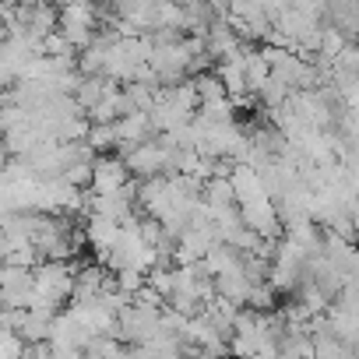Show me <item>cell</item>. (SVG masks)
I'll return each instance as SVG.
<instances>
[{
    "instance_id": "obj_1",
    "label": "cell",
    "mask_w": 359,
    "mask_h": 359,
    "mask_svg": "<svg viewBox=\"0 0 359 359\" xmlns=\"http://www.w3.org/2000/svg\"><path fill=\"white\" fill-rule=\"evenodd\" d=\"M74 271H78V264L43 261V264L32 271V299H29V310H32V313L57 317V310H60L64 303H71V296H74Z\"/></svg>"
},
{
    "instance_id": "obj_2",
    "label": "cell",
    "mask_w": 359,
    "mask_h": 359,
    "mask_svg": "<svg viewBox=\"0 0 359 359\" xmlns=\"http://www.w3.org/2000/svg\"><path fill=\"white\" fill-rule=\"evenodd\" d=\"M127 184H130V172H127L120 155H95L88 194H99V198L102 194H120V191H127Z\"/></svg>"
},
{
    "instance_id": "obj_3",
    "label": "cell",
    "mask_w": 359,
    "mask_h": 359,
    "mask_svg": "<svg viewBox=\"0 0 359 359\" xmlns=\"http://www.w3.org/2000/svg\"><path fill=\"white\" fill-rule=\"evenodd\" d=\"M32 299V271L0 264V306L4 310H29Z\"/></svg>"
},
{
    "instance_id": "obj_4",
    "label": "cell",
    "mask_w": 359,
    "mask_h": 359,
    "mask_svg": "<svg viewBox=\"0 0 359 359\" xmlns=\"http://www.w3.org/2000/svg\"><path fill=\"white\" fill-rule=\"evenodd\" d=\"M123 165L130 176L137 180H155V176H165V148L158 141H148V144H137L130 155H123Z\"/></svg>"
},
{
    "instance_id": "obj_5",
    "label": "cell",
    "mask_w": 359,
    "mask_h": 359,
    "mask_svg": "<svg viewBox=\"0 0 359 359\" xmlns=\"http://www.w3.org/2000/svg\"><path fill=\"white\" fill-rule=\"evenodd\" d=\"M116 236H120V226H116V222L99 219V215H88V222H85V243H88L99 257H106V254L113 250Z\"/></svg>"
},
{
    "instance_id": "obj_6",
    "label": "cell",
    "mask_w": 359,
    "mask_h": 359,
    "mask_svg": "<svg viewBox=\"0 0 359 359\" xmlns=\"http://www.w3.org/2000/svg\"><path fill=\"white\" fill-rule=\"evenodd\" d=\"M85 144H88L95 155H116V144H120V137H116V123H92Z\"/></svg>"
},
{
    "instance_id": "obj_7",
    "label": "cell",
    "mask_w": 359,
    "mask_h": 359,
    "mask_svg": "<svg viewBox=\"0 0 359 359\" xmlns=\"http://www.w3.org/2000/svg\"><path fill=\"white\" fill-rule=\"evenodd\" d=\"M109 88H116L113 81H106V78H81V85H78V92H74V102L81 106V113L88 116V109L109 92Z\"/></svg>"
},
{
    "instance_id": "obj_8",
    "label": "cell",
    "mask_w": 359,
    "mask_h": 359,
    "mask_svg": "<svg viewBox=\"0 0 359 359\" xmlns=\"http://www.w3.org/2000/svg\"><path fill=\"white\" fill-rule=\"evenodd\" d=\"M25 355V341L18 331L0 327V359H22Z\"/></svg>"
}]
</instances>
